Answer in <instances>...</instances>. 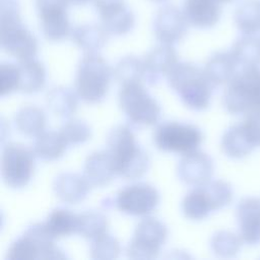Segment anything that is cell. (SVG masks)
I'll return each instance as SVG.
<instances>
[{
  "instance_id": "obj_29",
  "label": "cell",
  "mask_w": 260,
  "mask_h": 260,
  "mask_svg": "<svg viewBox=\"0 0 260 260\" xmlns=\"http://www.w3.org/2000/svg\"><path fill=\"white\" fill-rule=\"evenodd\" d=\"M48 109L56 116L70 117L77 109L76 94L68 87L58 85L52 87L46 94Z\"/></svg>"
},
{
  "instance_id": "obj_27",
  "label": "cell",
  "mask_w": 260,
  "mask_h": 260,
  "mask_svg": "<svg viewBox=\"0 0 260 260\" xmlns=\"http://www.w3.org/2000/svg\"><path fill=\"white\" fill-rule=\"evenodd\" d=\"M67 145L60 132L43 131L35 140L34 152L39 158L52 161L63 156Z\"/></svg>"
},
{
  "instance_id": "obj_37",
  "label": "cell",
  "mask_w": 260,
  "mask_h": 260,
  "mask_svg": "<svg viewBox=\"0 0 260 260\" xmlns=\"http://www.w3.org/2000/svg\"><path fill=\"white\" fill-rule=\"evenodd\" d=\"M19 71L18 65L1 63L0 65V95L4 96L18 90Z\"/></svg>"
},
{
  "instance_id": "obj_10",
  "label": "cell",
  "mask_w": 260,
  "mask_h": 260,
  "mask_svg": "<svg viewBox=\"0 0 260 260\" xmlns=\"http://www.w3.org/2000/svg\"><path fill=\"white\" fill-rule=\"evenodd\" d=\"M35 152L23 144L11 142L4 146L1 156V175L12 189L25 187L35 170Z\"/></svg>"
},
{
  "instance_id": "obj_22",
  "label": "cell",
  "mask_w": 260,
  "mask_h": 260,
  "mask_svg": "<svg viewBox=\"0 0 260 260\" xmlns=\"http://www.w3.org/2000/svg\"><path fill=\"white\" fill-rule=\"evenodd\" d=\"M89 183L84 176L75 173H61L53 182L55 195L65 203L76 204L84 200L89 191Z\"/></svg>"
},
{
  "instance_id": "obj_13",
  "label": "cell",
  "mask_w": 260,
  "mask_h": 260,
  "mask_svg": "<svg viewBox=\"0 0 260 260\" xmlns=\"http://www.w3.org/2000/svg\"><path fill=\"white\" fill-rule=\"evenodd\" d=\"M117 208L128 215L145 216L159 203L157 190L145 183H137L121 189L115 199Z\"/></svg>"
},
{
  "instance_id": "obj_38",
  "label": "cell",
  "mask_w": 260,
  "mask_h": 260,
  "mask_svg": "<svg viewBox=\"0 0 260 260\" xmlns=\"http://www.w3.org/2000/svg\"><path fill=\"white\" fill-rule=\"evenodd\" d=\"M69 2V4H73V5H84L86 3H88L90 0H67Z\"/></svg>"
},
{
  "instance_id": "obj_5",
  "label": "cell",
  "mask_w": 260,
  "mask_h": 260,
  "mask_svg": "<svg viewBox=\"0 0 260 260\" xmlns=\"http://www.w3.org/2000/svg\"><path fill=\"white\" fill-rule=\"evenodd\" d=\"M112 71L107 61L96 53L85 54L78 63L74 87L76 94L87 104L101 103L107 95Z\"/></svg>"
},
{
  "instance_id": "obj_26",
  "label": "cell",
  "mask_w": 260,
  "mask_h": 260,
  "mask_svg": "<svg viewBox=\"0 0 260 260\" xmlns=\"http://www.w3.org/2000/svg\"><path fill=\"white\" fill-rule=\"evenodd\" d=\"M230 53L239 69L260 66V38L254 35H243L233 44Z\"/></svg>"
},
{
  "instance_id": "obj_35",
  "label": "cell",
  "mask_w": 260,
  "mask_h": 260,
  "mask_svg": "<svg viewBox=\"0 0 260 260\" xmlns=\"http://www.w3.org/2000/svg\"><path fill=\"white\" fill-rule=\"evenodd\" d=\"M120 252L121 246L118 239L107 233L93 239L90 246V257L92 259H116Z\"/></svg>"
},
{
  "instance_id": "obj_28",
  "label": "cell",
  "mask_w": 260,
  "mask_h": 260,
  "mask_svg": "<svg viewBox=\"0 0 260 260\" xmlns=\"http://www.w3.org/2000/svg\"><path fill=\"white\" fill-rule=\"evenodd\" d=\"M46 114L37 106H24L14 116V124L17 130L27 136H38L46 127Z\"/></svg>"
},
{
  "instance_id": "obj_25",
  "label": "cell",
  "mask_w": 260,
  "mask_h": 260,
  "mask_svg": "<svg viewBox=\"0 0 260 260\" xmlns=\"http://www.w3.org/2000/svg\"><path fill=\"white\" fill-rule=\"evenodd\" d=\"M73 43L87 53H96L107 43L108 32L102 25L82 24L71 30Z\"/></svg>"
},
{
  "instance_id": "obj_32",
  "label": "cell",
  "mask_w": 260,
  "mask_h": 260,
  "mask_svg": "<svg viewBox=\"0 0 260 260\" xmlns=\"http://www.w3.org/2000/svg\"><path fill=\"white\" fill-rule=\"evenodd\" d=\"M115 79L121 83L146 82V69L143 60L135 56H126L118 61L113 71Z\"/></svg>"
},
{
  "instance_id": "obj_6",
  "label": "cell",
  "mask_w": 260,
  "mask_h": 260,
  "mask_svg": "<svg viewBox=\"0 0 260 260\" xmlns=\"http://www.w3.org/2000/svg\"><path fill=\"white\" fill-rule=\"evenodd\" d=\"M233 196V188L228 182L208 181L186 194L182 201V210L187 218L202 220L211 212L228 206Z\"/></svg>"
},
{
  "instance_id": "obj_18",
  "label": "cell",
  "mask_w": 260,
  "mask_h": 260,
  "mask_svg": "<svg viewBox=\"0 0 260 260\" xmlns=\"http://www.w3.org/2000/svg\"><path fill=\"white\" fill-rule=\"evenodd\" d=\"M143 62L146 69V82L149 84L155 83L161 76H167L179 63L177 52L170 44H161L151 49Z\"/></svg>"
},
{
  "instance_id": "obj_2",
  "label": "cell",
  "mask_w": 260,
  "mask_h": 260,
  "mask_svg": "<svg viewBox=\"0 0 260 260\" xmlns=\"http://www.w3.org/2000/svg\"><path fill=\"white\" fill-rule=\"evenodd\" d=\"M18 0H0V41L2 49L19 61L31 59L38 52L36 37L20 19Z\"/></svg>"
},
{
  "instance_id": "obj_23",
  "label": "cell",
  "mask_w": 260,
  "mask_h": 260,
  "mask_svg": "<svg viewBox=\"0 0 260 260\" xmlns=\"http://www.w3.org/2000/svg\"><path fill=\"white\" fill-rule=\"evenodd\" d=\"M203 69L216 87L229 83L238 72L239 67L230 52H217L209 57Z\"/></svg>"
},
{
  "instance_id": "obj_34",
  "label": "cell",
  "mask_w": 260,
  "mask_h": 260,
  "mask_svg": "<svg viewBox=\"0 0 260 260\" xmlns=\"http://www.w3.org/2000/svg\"><path fill=\"white\" fill-rule=\"evenodd\" d=\"M242 242L240 236L232 232L218 231L210 239V248L216 256L230 258L239 253Z\"/></svg>"
},
{
  "instance_id": "obj_33",
  "label": "cell",
  "mask_w": 260,
  "mask_h": 260,
  "mask_svg": "<svg viewBox=\"0 0 260 260\" xmlns=\"http://www.w3.org/2000/svg\"><path fill=\"white\" fill-rule=\"evenodd\" d=\"M108 220L107 217L95 210H87L78 214L77 234L81 237L93 240L107 233Z\"/></svg>"
},
{
  "instance_id": "obj_30",
  "label": "cell",
  "mask_w": 260,
  "mask_h": 260,
  "mask_svg": "<svg viewBox=\"0 0 260 260\" xmlns=\"http://www.w3.org/2000/svg\"><path fill=\"white\" fill-rule=\"evenodd\" d=\"M234 20L243 35L260 31V0H244L236 8Z\"/></svg>"
},
{
  "instance_id": "obj_39",
  "label": "cell",
  "mask_w": 260,
  "mask_h": 260,
  "mask_svg": "<svg viewBox=\"0 0 260 260\" xmlns=\"http://www.w3.org/2000/svg\"><path fill=\"white\" fill-rule=\"evenodd\" d=\"M148 1L154 2V3H164V2H166V1H168V0H148Z\"/></svg>"
},
{
  "instance_id": "obj_16",
  "label": "cell",
  "mask_w": 260,
  "mask_h": 260,
  "mask_svg": "<svg viewBox=\"0 0 260 260\" xmlns=\"http://www.w3.org/2000/svg\"><path fill=\"white\" fill-rule=\"evenodd\" d=\"M241 240L250 246L260 244V198L245 197L236 208Z\"/></svg>"
},
{
  "instance_id": "obj_17",
  "label": "cell",
  "mask_w": 260,
  "mask_h": 260,
  "mask_svg": "<svg viewBox=\"0 0 260 260\" xmlns=\"http://www.w3.org/2000/svg\"><path fill=\"white\" fill-rule=\"evenodd\" d=\"M180 180L192 186H200L208 181L213 174V161L209 155L195 150L184 154L177 169Z\"/></svg>"
},
{
  "instance_id": "obj_31",
  "label": "cell",
  "mask_w": 260,
  "mask_h": 260,
  "mask_svg": "<svg viewBox=\"0 0 260 260\" xmlns=\"http://www.w3.org/2000/svg\"><path fill=\"white\" fill-rule=\"evenodd\" d=\"M44 224L54 239L68 237L77 234L78 214L65 208H56L51 211Z\"/></svg>"
},
{
  "instance_id": "obj_9",
  "label": "cell",
  "mask_w": 260,
  "mask_h": 260,
  "mask_svg": "<svg viewBox=\"0 0 260 260\" xmlns=\"http://www.w3.org/2000/svg\"><path fill=\"white\" fill-rule=\"evenodd\" d=\"M203 140L201 130L192 124L167 121L153 132V142L162 151L187 154L198 149Z\"/></svg>"
},
{
  "instance_id": "obj_7",
  "label": "cell",
  "mask_w": 260,
  "mask_h": 260,
  "mask_svg": "<svg viewBox=\"0 0 260 260\" xmlns=\"http://www.w3.org/2000/svg\"><path fill=\"white\" fill-rule=\"evenodd\" d=\"M65 257V254L54 245V238L49 234L44 222L29 225L24 234L10 245L6 255L9 260L62 259Z\"/></svg>"
},
{
  "instance_id": "obj_1",
  "label": "cell",
  "mask_w": 260,
  "mask_h": 260,
  "mask_svg": "<svg viewBox=\"0 0 260 260\" xmlns=\"http://www.w3.org/2000/svg\"><path fill=\"white\" fill-rule=\"evenodd\" d=\"M107 144L118 176L135 180L147 172L149 156L136 143L135 136L128 126H115L108 134Z\"/></svg>"
},
{
  "instance_id": "obj_40",
  "label": "cell",
  "mask_w": 260,
  "mask_h": 260,
  "mask_svg": "<svg viewBox=\"0 0 260 260\" xmlns=\"http://www.w3.org/2000/svg\"><path fill=\"white\" fill-rule=\"evenodd\" d=\"M221 1V3L223 4V3H230V2H232V1H234V0H220Z\"/></svg>"
},
{
  "instance_id": "obj_15",
  "label": "cell",
  "mask_w": 260,
  "mask_h": 260,
  "mask_svg": "<svg viewBox=\"0 0 260 260\" xmlns=\"http://www.w3.org/2000/svg\"><path fill=\"white\" fill-rule=\"evenodd\" d=\"M188 20L183 11L174 5H167L157 10L153 19V32L162 44H175L187 34Z\"/></svg>"
},
{
  "instance_id": "obj_11",
  "label": "cell",
  "mask_w": 260,
  "mask_h": 260,
  "mask_svg": "<svg viewBox=\"0 0 260 260\" xmlns=\"http://www.w3.org/2000/svg\"><path fill=\"white\" fill-rule=\"evenodd\" d=\"M168 237L167 225L153 217L142 219L134 231L127 247V256L132 259H153Z\"/></svg>"
},
{
  "instance_id": "obj_8",
  "label": "cell",
  "mask_w": 260,
  "mask_h": 260,
  "mask_svg": "<svg viewBox=\"0 0 260 260\" xmlns=\"http://www.w3.org/2000/svg\"><path fill=\"white\" fill-rule=\"evenodd\" d=\"M119 106L128 121L134 125H154L161 114L159 104L146 91L142 82L122 84Z\"/></svg>"
},
{
  "instance_id": "obj_36",
  "label": "cell",
  "mask_w": 260,
  "mask_h": 260,
  "mask_svg": "<svg viewBox=\"0 0 260 260\" xmlns=\"http://www.w3.org/2000/svg\"><path fill=\"white\" fill-rule=\"evenodd\" d=\"M59 132L68 145L82 144L91 136L90 127L79 119L67 121L62 125Z\"/></svg>"
},
{
  "instance_id": "obj_4",
  "label": "cell",
  "mask_w": 260,
  "mask_h": 260,
  "mask_svg": "<svg viewBox=\"0 0 260 260\" xmlns=\"http://www.w3.org/2000/svg\"><path fill=\"white\" fill-rule=\"evenodd\" d=\"M224 109L232 115L260 112V66L244 67L228 83L222 96Z\"/></svg>"
},
{
  "instance_id": "obj_12",
  "label": "cell",
  "mask_w": 260,
  "mask_h": 260,
  "mask_svg": "<svg viewBox=\"0 0 260 260\" xmlns=\"http://www.w3.org/2000/svg\"><path fill=\"white\" fill-rule=\"evenodd\" d=\"M68 5L67 0H36L41 30L48 41L60 42L71 35Z\"/></svg>"
},
{
  "instance_id": "obj_3",
  "label": "cell",
  "mask_w": 260,
  "mask_h": 260,
  "mask_svg": "<svg viewBox=\"0 0 260 260\" xmlns=\"http://www.w3.org/2000/svg\"><path fill=\"white\" fill-rule=\"evenodd\" d=\"M169 85L178 93L182 102L194 111L208 108L215 87L197 65L190 62H179L167 75Z\"/></svg>"
},
{
  "instance_id": "obj_19",
  "label": "cell",
  "mask_w": 260,
  "mask_h": 260,
  "mask_svg": "<svg viewBox=\"0 0 260 260\" xmlns=\"http://www.w3.org/2000/svg\"><path fill=\"white\" fill-rule=\"evenodd\" d=\"M221 4L220 0H185L183 12L193 26L210 28L220 18Z\"/></svg>"
},
{
  "instance_id": "obj_20",
  "label": "cell",
  "mask_w": 260,
  "mask_h": 260,
  "mask_svg": "<svg viewBox=\"0 0 260 260\" xmlns=\"http://www.w3.org/2000/svg\"><path fill=\"white\" fill-rule=\"evenodd\" d=\"M116 169L109 150H99L90 153L84 162L83 176L92 187H104L114 178Z\"/></svg>"
},
{
  "instance_id": "obj_14",
  "label": "cell",
  "mask_w": 260,
  "mask_h": 260,
  "mask_svg": "<svg viewBox=\"0 0 260 260\" xmlns=\"http://www.w3.org/2000/svg\"><path fill=\"white\" fill-rule=\"evenodd\" d=\"M102 26L114 36H124L134 26L135 17L125 0H93Z\"/></svg>"
},
{
  "instance_id": "obj_21",
  "label": "cell",
  "mask_w": 260,
  "mask_h": 260,
  "mask_svg": "<svg viewBox=\"0 0 260 260\" xmlns=\"http://www.w3.org/2000/svg\"><path fill=\"white\" fill-rule=\"evenodd\" d=\"M221 150L231 158H243L249 155L257 144L242 122L231 126L222 135L220 141Z\"/></svg>"
},
{
  "instance_id": "obj_24",
  "label": "cell",
  "mask_w": 260,
  "mask_h": 260,
  "mask_svg": "<svg viewBox=\"0 0 260 260\" xmlns=\"http://www.w3.org/2000/svg\"><path fill=\"white\" fill-rule=\"evenodd\" d=\"M18 90L23 93H36L46 83V69L43 63L31 58L19 61Z\"/></svg>"
}]
</instances>
